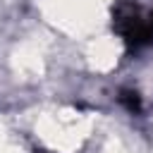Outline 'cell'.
<instances>
[{"label":"cell","mask_w":153,"mask_h":153,"mask_svg":"<svg viewBox=\"0 0 153 153\" xmlns=\"http://www.w3.org/2000/svg\"><path fill=\"white\" fill-rule=\"evenodd\" d=\"M120 100H122V103L127 105V110H131V112H134V110H139V105H141V103H139V96H136V93H131V91H124V93L120 96Z\"/></svg>","instance_id":"obj_2"},{"label":"cell","mask_w":153,"mask_h":153,"mask_svg":"<svg viewBox=\"0 0 153 153\" xmlns=\"http://www.w3.org/2000/svg\"><path fill=\"white\" fill-rule=\"evenodd\" d=\"M117 29L122 31L124 41L131 45H143L153 41V10L151 12H141L139 7H129L124 12H120L117 17Z\"/></svg>","instance_id":"obj_1"}]
</instances>
